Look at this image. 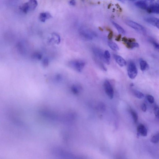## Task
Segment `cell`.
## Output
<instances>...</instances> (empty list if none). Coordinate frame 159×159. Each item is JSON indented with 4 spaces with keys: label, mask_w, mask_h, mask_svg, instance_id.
I'll return each instance as SVG.
<instances>
[{
    "label": "cell",
    "mask_w": 159,
    "mask_h": 159,
    "mask_svg": "<svg viewBox=\"0 0 159 159\" xmlns=\"http://www.w3.org/2000/svg\"><path fill=\"white\" fill-rule=\"evenodd\" d=\"M135 5L148 13L159 14V0H141L136 2Z\"/></svg>",
    "instance_id": "cell-1"
},
{
    "label": "cell",
    "mask_w": 159,
    "mask_h": 159,
    "mask_svg": "<svg viewBox=\"0 0 159 159\" xmlns=\"http://www.w3.org/2000/svg\"><path fill=\"white\" fill-rule=\"evenodd\" d=\"M37 0H28L21 6L20 9L25 14L35 10L38 6Z\"/></svg>",
    "instance_id": "cell-2"
},
{
    "label": "cell",
    "mask_w": 159,
    "mask_h": 159,
    "mask_svg": "<svg viewBox=\"0 0 159 159\" xmlns=\"http://www.w3.org/2000/svg\"><path fill=\"white\" fill-rule=\"evenodd\" d=\"M79 34L82 39L86 41L91 40L96 36L94 32L83 28H81L80 30Z\"/></svg>",
    "instance_id": "cell-3"
},
{
    "label": "cell",
    "mask_w": 159,
    "mask_h": 159,
    "mask_svg": "<svg viewBox=\"0 0 159 159\" xmlns=\"http://www.w3.org/2000/svg\"><path fill=\"white\" fill-rule=\"evenodd\" d=\"M127 73L129 77L131 79H133L136 77L138 74V70L134 62L131 61L129 63Z\"/></svg>",
    "instance_id": "cell-4"
},
{
    "label": "cell",
    "mask_w": 159,
    "mask_h": 159,
    "mask_svg": "<svg viewBox=\"0 0 159 159\" xmlns=\"http://www.w3.org/2000/svg\"><path fill=\"white\" fill-rule=\"evenodd\" d=\"M126 23L129 27L141 34L144 35L146 34V29L143 26L131 20H127L126 21Z\"/></svg>",
    "instance_id": "cell-5"
},
{
    "label": "cell",
    "mask_w": 159,
    "mask_h": 159,
    "mask_svg": "<svg viewBox=\"0 0 159 159\" xmlns=\"http://www.w3.org/2000/svg\"><path fill=\"white\" fill-rule=\"evenodd\" d=\"M70 64L71 66L78 72H82L86 64L84 61L79 60L71 61Z\"/></svg>",
    "instance_id": "cell-6"
},
{
    "label": "cell",
    "mask_w": 159,
    "mask_h": 159,
    "mask_svg": "<svg viewBox=\"0 0 159 159\" xmlns=\"http://www.w3.org/2000/svg\"><path fill=\"white\" fill-rule=\"evenodd\" d=\"M103 85L108 97L110 99H112L114 97V92L111 84L108 81L106 80L104 82Z\"/></svg>",
    "instance_id": "cell-7"
},
{
    "label": "cell",
    "mask_w": 159,
    "mask_h": 159,
    "mask_svg": "<svg viewBox=\"0 0 159 159\" xmlns=\"http://www.w3.org/2000/svg\"><path fill=\"white\" fill-rule=\"evenodd\" d=\"M93 51L96 58L98 60L105 62V59L104 57V53L102 50L98 48L94 47L93 49Z\"/></svg>",
    "instance_id": "cell-8"
},
{
    "label": "cell",
    "mask_w": 159,
    "mask_h": 159,
    "mask_svg": "<svg viewBox=\"0 0 159 159\" xmlns=\"http://www.w3.org/2000/svg\"><path fill=\"white\" fill-rule=\"evenodd\" d=\"M137 135L139 136H147L148 131L147 129L143 124H140L137 127Z\"/></svg>",
    "instance_id": "cell-9"
},
{
    "label": "cell",
    "mask_w": 159,
    "mask_h": 159,
    "mask_svg": "<svg viewBox=\"0 0 159 159\" xmlns=\"http://www.w3.org/2000/svg\"><path fill=\"white\" fill-rule=\"evenodd\" d=\"M113 56L116 62L120 66L123 67L127 65L126 61L122 57L116 54H114Z\"/></svg>",
    "instance_id": "cell-10"
},
{
    "label": "cell",
    "mask_w": 159,
    "mask_h": 159,
    "mask_svg": "<svg viewBox=\"0 0 159 159\" xmlns=\"http://www.w3.org/2000/svg\"><path fill=\"white\" fill-rule=\"evenodd\" d=\"M52 18L51 15L48 12H41L39 15V19L41 22H45L46 21Z\"/></svg>",
    "instance_id": "cell-11"
},
{
    "label": "cell",
    "mask_w": 159,
    "mask_h": 159,
    "mask_svg": "<svg viewBox=\"0 0 159 159\" xmlns=\"http://www.w3.org/2000/svg\"><path fill=\"white\" fill-rule=\"evenodd\" d=\"M150 24L155 26L159 29V19L154 17H150L149 20Z\"/></svg>",
    "instance_id": "cell-12"
},
{
    "label": "cell",
    "mask_w": 159,
    "mask_h": 159,
    "mask_svg": "<svg viewBox=\"0 0 159 159\" xmlns=\"http://www.w3.org/2000/svg\"><path fill=\"white\" fill-rule=\"evenodd\" d=\"M125 47L129 49H132L135 48H138L139 47V45L137 43L135 42L123 43Z\"/></svg>",
    "instance_id": "cell-13"
},
{
    "label": "cell",
    "mask_w": 159,
    "mask_h": 159,
    "mask_svg": "<svg viewBox=\"0 0 159 159\" xmlns=\"http://www.w3.org/2000/svg\"><path fill=\"white\" fill-rule=\"evenodd\" d=\"M112 23L113 25L115 28L118 31V32L120 33V34H125V31L122 27L119 25L115 23L113 21H112Z\"/></svg>",
    "instance_id": "cell-14"
},
{
    "label": "cell",
    "mask_w": 159,
    "mask_h": 159,
    "mask_svg": "<svg viewBox=\"0 0 159 159\" xmlns=\"http://www.w3.org/2000/svg\"><path fill=\"white\" fill-rule=\"evenodd\" d=\"M140 69L141 71H144L147 70L149 69V66L146 61L141 60L140 62Z\"/></svg>",
    "instance_id": "cell-15"
},
{
    "label": "cell",
    "mask_w": 159,
    "mask_h": 159,
    "mask_svg": "<svg viewBox=\"0 0 159 159\" xmlns=\"http://www.w3.org/2000/svg\"><path fill=\"white\" fill-rule=\"evenodd\" d=\"M108 45L109 47L113 51H119V47L115 43L113 42L112 41H109L108 42Z\"/></svg>",
    "instance_id": "cell-16"
},
{
    "label": "cell",
    "mask_w": 159,
    "mask_h": 159,
    "mask_svg": "<svg viewBox=\"0 0 159 159\" xmlns=\"http://www.w3.org/2000/svg\"><path fill=\"white\" fill-rule=\"evenodd\" d=\"M110 54L108 51H106L104 52V57L105 59V63L108 65L110 63Z\"/></svg>",
    "instance_id": "cell-17"
},
{
    "label": "cell",
    "mask_w": 159,
    "mask_h": 159,
    "mask_svg": "<svg viewBox=\"0 0 159 159\" xmlns=\"http://www.w3.org/2000/svg\"><path fill=\"white\" fill-rule=\"evenodd\" d=\"M71 89L73 93L77 94H78L80 91L81 87L77 85H74L72 86Z\"/></svg>",
    "instance_id": "cell-18"
},
{
    "label": "cell",
    "mask_w": 159,
    "mask_h": 159,
    "mask_svg": "<svg viewBox=\"0 0 159 159\" xmlns=\"http://www.w3.org/2000/svg\"><path fill=\"white\" fill-rule=\"evenodd\" d=\"M134 94L136 97L139 99H143L145 97L144 94L139 91L135 90L134 91Z\"/></svg>",
    "instance_id": "cell-19"
},
{
    "label": "cell",
    "mask_w": 159,
    "mask_h": 159,
    "mask_svg": "<svg viewBox=\"0 0 159 159\" xmlns=\"http://www.w3.org/2000/svg\"><path fill=\"white\" fill-rule=\"evenodd\" d=\"M131 112L132 117L134 122L135 123H137L138 120V116L137 114L135 111L132 110H131Z\"/></svg>",
    "instance_id": "cell-20"
},
{
    "label": "cell",
    "mask_w": 159,
    "mask_h": 159,
    "mask_svg": "<svg viewBox=\"0 0 159 159\" xmlns=\"http://www.w3.org/2000/svg\"><path fill=\"white\" fill-rule=\"evenodd\" d=\"M151 142L154 144H157L159 142V134L153 136L151 139Z\"/></svg>",
    "instance_id": "cell-21"
},
{
    "label": "cell",
    "mask_w": 159,
    "mask_h": 159,
    "mask_svg": "<svg viewBox=\"0 0 159 159\" xmlns=\"http://www.w3.org/2000/svg\"><path fill=\"white\" fill-rule=\"evenodd\" d=\"M146 99L148 102L151 104H152L154 102V99L153 96L150 95H148Z\"/></svg>",
    "instance_id": "cell-22"
},
{
    "label": "cell",
    "mask_w": 159,
    "mask_h": 159,
    "mask_svg": "<svg viewBox=\"0 0 159 159\" xmlns=\"http://www.w3.org/2000/svg\"><path fill=\"white\" fill-rule=\"evenodd\" d=\"M154 112L155 115L159 119V108L157 107H155Z\"/></svg>",
    "instance_id": "cell-23"
},
{
    "label": "cell",
    "mask_w": 159,
    "mask_h": 159,
    "mask_svg": "<svg viewBox=\"0 0 159 159\" xmlns=\"http://www.w3.org/2000/svg\"><path fill=\"white\" fill-rule=\"evenodd\" d=\"M152 43L154 48L159 52V44L154 41Z\"/></svg>",
    "instance_id": "cell-24"
},
{
    "label": "cell",
    "mask_w": 159,
    "mask_h": 159,
    "mask_svg": "<svg viewBox=\"0 0 159 159\" xmlns=\"http://www.w3.org/2000/svg\"><path fill=\"white\" fill-rule=\"evenodd\" d=\"M108 30L110 32L108 36V38L109 40H111L113 36V32L110 29H108Z\"/></svg>",
    "instance_id": "cell-25"
},
{
    "label": "cell",
    "mask_w": 159,
    "mask_h": 159,
    "mask_svg": "<svg viewBox=\"0 0 159 159\" xmlns=\"http://www.w3.org/2000/svg\"><path fill=\"white\" fill-rule=\"evenodd\" d=\"M141 108L142 110L144 112H145L147 110V106H146V104L145 103H142L141 104Z\"/></svg>",
    "instance_id": "cell-26"
},
{
    "label": "cell",
    "mask_w": 159,
    "mask_h": 159,
    "mask_svg": "<svg viewBox=\"0 0 159 159\" xmlns=\"http://www.w3.org/2000/svg\"><path fill=\"white\" fill-rule=\"evenodd\" d=\"M19 1V0H9V3L10 5H13Z\"/></svg>",
    "instance_id": "cell-27"
},
{
    "label": "cell",
    "mask_w": 159,
    "mask_h": 159,
    "mask_svg": "<svg viewBox=\"0 0 159 159\" xmlns=\"http://www.w3.org/2000/svg\"><path fill=\"white\" fill-rule=\"evenodd\" d=\"M69 3L71 5L74 6L76 5V1L75 0H71Z\"/></svg>",
    "instance_id": "cell-28"
},
{
    "label": "cell",
    "mask_w": 159,
    "mask_h": 159,
    "mask_svg": "<svg viewBox=\"0 0 159 159\" xmlns=\"http://www.w3.org/2000/svg\"><path fill=\"white\" fill-rule=\"evenodd\" d=\"M136 41V40L135 38H128L127 41V42H135Z\"/></svg>",
    "instance_id": "cell-29"
},
{
    "label": "cell",
    "mask_w": 159,
    "mask_h": 159,
    "mask_svg": "<svg viewBox=\"0 0 159 159\" xmlns=\"http://www.w3.org/2000/svg\"><path fill=\"white\" fill-rule=\"evenodd\" d=\"M121 38H122V36L121 34H119L116 37L115 40L117 41H120L121 40Z\"/></svg>",
    "instance_id": "cell-30"
},
{
    "label": "cell",
    "mask_w": 159,
    "mask_h": 159,
    "mask_svg": "<svg viewBox=\"0 0 159 159\" xmlns=\"http://www.w3.org/2000/svg\"><path fill=\"white\" fill-rule=\"evenodd\" d=\"M118 1H135V0H118Z\"/></svg>",
    "instance_id": "cell-31"
},
{
    "label": "cell",
    "mask_w": 159,
    "mask_h": 159,
    "mask_svg": "<svg viewBox=\"0 0 159 159\" xmlns=\"http://www.w3.org/2000/svg\"><path fill=\"white\" fill-rule=\"evenodd\" d=\"M131 86H134V84L133 83H131L130 85Z\"/></svg>",
    "instance_id": "cell-32"
}]
</instances>
